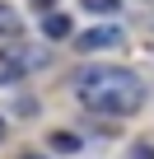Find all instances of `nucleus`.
Instances as JSON below:
<instances>
[{"instance_id": "obj_5", "label": "nucleus", "mask_w": 154, "mask_h": 159, "mask_svg": "<svg viewBox=\"0 0 154 159\" xmlns=\"http://www.w3.org/2000/svg\"><path fill=\"white\" fill-rule=\"evenodd\" d=\"M14 33H19V14L0 0V38H14Z\"/></svg>"}, {"instance_id": "obj_3", "label": "nucleus", "mask_w": 154, "mask_h": 159, "mask_svg": "<svg viewBox=\"0 0 154 159\" xmlns=\"http://www.w3.org/2000/svg\"><path fill=\"white\" fill-rule=\"evenodd\" d=\"M80 52H108V47H121V28H89L75 38Z\"/></svg>"}, {"instance_id": "obj_8", "label": "nucleus", "mask_w": 154, "mask_h": 159, "mask_svg": "<svg viewBox=\"0 0 154 159\" xmlns=\"http://www.w3.org/2000/svg\"><path fill=\"white\" fill-rule=\"evenodd\" d=\"M131 159H154V150H149V145H135V150H131Z\"/></svg>"}, {"instance_id": "obj_7", "label": "nucleus", "mask_w": 154, "mask_h": 159, "mask_svg": "<svg viewBox=\"0 0 154 159\" xmlns=\"http://www.w3.org/2000/svg\"><path fill=\"white\" fill-rule=\"evenodd\" d=\"M84 10L89 14H112V10H121V0H84Z\"/></svg>"}, {"instance_id": "obj_6", "label": "nucleus", "mask_w": 154, "mask_h": 159, "mask_svg": "<svg viewBox=\"0 0 154 159\" xmlns=\"http://www.w3.org/2000/svg\"><path fill=\"white\" fill-rule=\"evenodd\" d=\"M51 150H61V154H75V150H80V136H75V131H56V136H51Z\"/></svg>"}, {"instance_id": "obj_1", "label": "nucleus", "mask_w": 154, "mask_h": 159, "mask_svg": "<svg viewBox=\"0 0 154 159\" xmlns=\"http://www.w3.org/2000/svg\"><path fill=\"white\" fill-rule=\"evenodd\" d=\"M75 94H80L84 108L94 112H112V117H126L145 103V84H140V75L121 70V66H94L84 70L80 80H75Z\"/></svg>"}, {"instance_id": "obj_9", "label": "nucleus", "mask_w": 154, "mask_h": 159, "mask_svg": "<svg viewBox=\"0 0 154 159\" xmlns=\"http://www.w3.org/2000/svg\"><path fill=\"white\" fill-rule=\"evenodd\" d=\"M33 5H37V10H47V5H51V0H33Z\"/></svg>"}, {"instance_id": "obj_2", "label": "nucleus", "mask_w": 154, "mask_h": 159, "mask_svg": "<svg viewBox=\"0 0 154 159\" xmlns=\"http://www.w3.org/2000/svg\"><path fill=\"white\" fill-rule=\"evenodd\" d=\"M37 66H47V52L42 47H10V52H0V84L37 70Z\"/></svg>"}, {"instance_id": "obj_10", "label": "nucleus", "mask_w": 154, "mask_h": 159, "mask_svg": "<svg viewBox=\"0 0 154 159\" xmlns=\"http://www.w3.org/2000/svg\"><path fill=\"white\" fill-rule=\"evenodd\" d=\"M0 140H5V122H0Z\"/></svg>"}, {"instance_id": "obj_4", "label": "nucleus", "mask_w": 154, "mask_h": 159, "mask_svg": "<svg viewBox=\"0 0 154 159\" xmlns=\"http://www.w3.org/2000/svg\"><path fill=\"white\" fill-rule=\"evenodd\" d=\"M42 33L56 42V38H70V19L65 14H47V24H42Z\"/></svg>"}, {"instance_id": "obj_11", "label": "nucleus", "mask_w": 154, "mask_h": 159, "mask_svg": "<svg viewBox=\"0 0 154 159\" xmlns=\"http://www.w3.org/2000/svg\"><path fill=\"white\" fill-rule=\"evenodd\" d=\"M28 159H42V154H28Z\"/></svg>"}]
</instances>
